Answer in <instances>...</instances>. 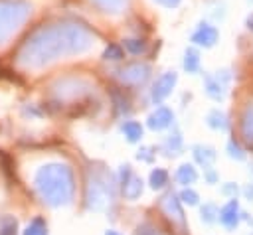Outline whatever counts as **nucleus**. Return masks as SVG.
<instances>
[{
    "label": "nucleus",
    "instance_id": "nucleus-9",
    "mask_svg": "<svg viewBox=\"0 0 253 235\" xmlns=\"http://www.w3.org/2000/svg\"><path fill=\"white\" fill-rule=\"evenodd\" d=\"M172 120H174V113L168 107H158L154 113L148 115L146 124L152 130H164V128H168L172 124Z\"/></svg>",
    "mask_w": 253,
    "mask_h": 235
},
{
    "label": "nucleus",
    "instance_id": "nucleus-33",
    "mask_svg": "<svg viewBox=\"0 0 253 235\" xmlns=\"http://www.w3.org/2000/svg\"><path fill=\"white\" fill-rule=\"evenodd\" d=\"M105 235H123V233H119V231H115V229H109V231H105Z\"/></svg>",
    "mask_w": 253,
    "mask_h": 235
},
{
    "label": "nucleus",
    "instance_id": "nucleus-29",
    "mask_svg": "<svg viewBox=\"0 0 253 235\" xmlns=\"http://www.w3.org/2000/svg\"><path fill=\"white\" fill-rule=\"evenodd\" d=\"M160 6H164V8H176L182 0H156Z\"/></svg>",
    "mask_w": 253,
    "mask_h": 235
},
{
    "label": "nucleus",
    "instance_id": "nucleus-2",
    "mask_svg": "<svg viewBox=\"0 0 253 235\" xmlns=\"http://www.w3.org/2000/svg\"><path fill=\"white\" fill-rule=\"evenodd\" d=\"M36 190L49 205H65L73 199L75 180L67 164H47L36 174Z\"/></svg>",
    "mask_w": 253,
    "mask_h": 235
},
{
    "label": "nucleus",
    "instance_id": "nucleus-5",
    "mask_svg": "<svg viewBox=\"0 0 253 235\" xmlns=\"http://www.w3.org/2000/svg\"><path fill=\"white\" fill-rule=\"evenodd\" d=\"M162 209L166 213L168 219H172L174 225L180 227V231H186V217H184V211H182V205H180V199L174 196V194H166L162 197Z\"/></svg>",
    "mask_w": 253,
    "mask_h": 235
},
{
    "label": "nucleus",
    "instance_id": "nucleus-23",
    "mask_svg": "<svg viewBox=\"0 0 253 235\" xmlns=\"http://www.w3.org/2000/svg\"><path fill=\"white\" fill-rule=\"evenodd\" d=\"M103 57H105V59H113V61H119V59H123V57H125V51H123V47H121L119 43H109V45L105 47V53H103Z\"/></svg>",
    "mask_w": 253,
    "mask_h": 235
},
{
    "label": "nucleus",
    "instance_id": "nucleus-21",
    "mask_svg": "<svg viewBox=\"0 0 253 235\" xmlns=\"http://www.w3.org/2000/svg\"><path fill=\"white\" fill-rule=\"evenodd\" d=\"M164 148H166V154H168V156L180 154V150H182V136H180V132H176L174 136L170 134V136L166 138V142H164Z\"/></svg>",
    "mask_w": 253,
    "mask_h": 235
},
{
    "label": "nucleus",
    "instance_id": "nucleus-10",
    "mask_svg": "<svg viewBox=\"0 0 253 235\" xmlns=\"http://www.w3.org/2000/svg\"><path fill=\"white\" fill-rule=\"evenodd\" d=\"M217 217L227 229H235V225L239 223V203H237V199L231 197L221 209H217Z\"/></svg>",
    "mask_w": 253,
    "mask_h": 235
},
{
    "label": "nucleus",
    "instance_id": "nucleus-20",
    "mask_svg": "<svg viewBox=\"0 0 253 235\" xmlns=\"http://www.w3.org/2000/svg\"><path fill=\"white\" fill-rule=\"evenodd\" d=\"M24 235H47V225H45V221H43L42 217H34V219L28 223Z\"/></svg>",
    "mask_w": 253,
    "mask_h": 235
},
{
    "label": "nucleus",
    "instance_id": "nucleus-27",
    "mask_svg": "<svg viewBox=\"0 0 253 235\" xmlns=\"http://www.w3.org/2000/svg\"><path fill=\"white\" fill-rule=\"evenodd\" d=\"M2 223L4 225L0 227V235H16V219L6 217Z\"/></svg>",
    "mask_w": 253,
    "mask_h": 235
},
{
    "label": "nucleus",
    "instance_id": "nucleus-13",
    "mask_svg": "<svg viewBox=\"0 0 253 235\" xmlns=\"http://www.w3.org/2000/svg\"><path fill=\"white\" fill-rule=\"evenodd\" d=\"M196 180H198V172H196V168H194L192 164H182V166L178 168V172H176V182H178V184L190 186V184H194Z\"/></svg>",
    "mask_w": 253,
    "mask_h": 235
},
{
    "label": "nucleus",
    "instance_id": "nucleus-30",
    "mask_svg": "<svg viewBox=\"0 0 253 235\" xmlns=\"http://www.w3.org/2000/svg\"><path fill=\"white\" fill-rule=\"evenodd\" d=\"M221 192L227 194V196H233V197H235V194H237V186H235V184H227V186H223Z\"/></svg>",
    "mask_w": 253,
    "mask_h": 235
},
{
    "label": "nucleus",
    "instance_id": "nucleus-31",
    "mask_svg": "<svg viewBox=\"0 0 253 235\" xmlns=\"http://www.w3.org/2000/svg\"><path fill=\"white\" fill-rule=\"evenodd\" d=\"M206 180H208L210 184H215V182H217V174H215L213 170L208 168V172H206Z\"/></svg>",
    "mask_w": 253,
    "mask_h": 235
},
{
    "label": "nucleus",
    "instance_id": "nucleus-1",
    "mask_svg": "<svg viewBox=\"0 0 253 235\" xmlns=\"http://www.w3.org/2000/svg\"><path fill=\"white\" fill-rule=\"evenodd\" d=\"M95 43V36L81 24H55L40 28L20 49V63L40 67L61 55L85 53Z\"/></svg>",
    "mask_w": 253,
    "mask_h": 235
},
{
    "label": "nucleus",
    "instance_id": "nucleus-34",
    "mask_svg": "<svg viewBox=\"0 0 253 235\" xmlns=\"http://www.w3.org/2000/svg\"><path fill=\"white\" fill-rule=\"evenodd\" d=\"M249 2H253V0H249Z\"/></svg>",
    "mask_w": 253,
    "mask_h": 235
},
{
    "label": "nucleus",
    "instance_id": "nucleus-8",
    "mask_svg": "<svg viewBox=\"0 0 253 235\" xmlns=\"http://www.w3.org/2000/svg\"><path fill=\"white\" fill-rule=\"evenodd\" d=\"M121 184H123L125 197H128V199H136L142 194V180L130 172L128 164H125L121 170Z\"/></svg>",
    "mask_w": 253,
    "mask_h": 235
},
{
    "label": "nucleus",
    "instance_id": "nucleus-11",
    "mask_svg": "<svg viewBox=\"0 0 253 235\" xmlns=\"http://www.w3.org/2000/svg\"><path fill=\"white\" fill-rule=\"evenodd\" d=\"M241 136L243 140L253 146V103L247 105V109L243 111V117H241Z\"/></svg>",
    "mask_w": 253,
    "mask_h": 235
},
{
    "label": "nucleus",
    "instance_id": "nucleus-32",
    "mask_svg": "<svg viewBox=\"0 0 253 235\" xmlns=\"http://www.w3.org/2000/svg\"><path fill=\"white\" fill-rule=\"evenodd\" d=\"M247 28H249V30H253V14L247 18Z\"/></svg>",
    "mask_w": 253,
    "mask_h": 235
},
{
    "label": "nucleus",
    "instance_id": "nucleus-18",
    "mask_svg": "<svg viewBox=\"0 0 253 235\" xmlns=\"http://www.w3.org/2000/svg\"><path fill=\"white\" fill-rule=\"evenodd\" d=\"M194 156H196V160L200 164H204V168L210 166L215 160V152L211 148H208V146H194Z\"/></svg>",
    "mask_w": 253,
    "mask_h": 235
},
{
    "label": "nucleus",
    "instance_id": "nucleus-12",
    "mask_svg": "<svg viewBox=\"0 0 253 235\" xmlns=\"http://www.w3.org/2000/svg\"><path fill=\"white\" fill-rule=\"evenodd\" d=\"M206 93H208V97H211L213 101H223L225 89H223V83H221V79H219L217 75H215V77L206 75Z\"/></svg>",
    "mask_w": 253,
    "mask_h": 235
},
{
    "label": "nucleus",
    "instance_id": "nucleus-28",
    "mask_svg": "<svg viewBox=\"0 0 253 235\" xmlns=\"http://www.w3.org/2000/svg\"><path fill=\"white\" fill-rule=\"evenodd\" d=\"M136 235H158V233L150 223H142L136 227Z\"/></svg>",
    "mask_w": 253,
    "mask_h": 235
},
{
    "label": "nucleus",
    "instance_id": "nucleus-19",
    "mask_svg": "<svg viewBox=\"0 0 253 235\" xmlns=\"http://www.w3.org/2000/svg\"><path fill=\"white\" fill-rule=\"evenodd\" d=\"M168 184V172L164 170V168H154L152 172H150V186L154 188V190H160V188H164Z\"/></svg>",
    "mask_w": 253,
    "mask_h": 235
},
{
    "label": "nucleus",
    "instance_id": "nucleus-26",
    "mask_svg": "<svg viewBox=\"0 0 253 235\" xmlns=\"http://www.w3.org/2000/svg\"><path fill=\"white\" fill-rule=\"evenodd\" d=\"M202 219H204L206 223H213V221L217 219V207H215L213 203H206V205L202 207Z\"/></svg>",
    "mask_w": 253,
    "mask_h": 235
},
{
    "label": "nucleus",
    "instance_id": "nucleus-6",
    "mask_svg": "<svg viewBox=\"0 0 253 235\" xmlns=\"http://www.w3.org/2000/svg\"><path fill=\"white\" fill-rule=\"evenodd\" d=\"M176 81H178V75H176L174 71H168V73L160 75V77L154 81L152 91H150L152 101H154V103H162V101L172 93V89H174Z\"/></svg>",
    "mask_w": 253,
    "mask_h": 235
},
{
    "label": "nucleus",
    "instance_id": "nucleus-17",
    "mask_svg": "<svg viewBox=\"0 0 253 235\" xmlns=\"http://www.w3.org/2000/svg\"><path fill=\"white\" fill-rule=\"evenodd\" d=\"M101 12H107V14H119L123 10V4L125 0H91Z\"/></svg>",
    "mask_w": 253,
    "mask_h": 235
},
{
    "label": "nucleus",
    "instance_id": "nucleus-24",
    "mask_svg": "<svg viewBox=\"0 0 253 235\" xmlns=\"http://www.w3.org/2000/svg\"><path fill=\"white\" fill-rule=\"evenodd\" d=\"M227 154H229V158L245 160V152H243V148L237 144V140H235V138H231V140L227 142Z\"/></svg>",
    "mask_w": 253,
    "mask_h": 235
},
{
    "label": "nucleus",
    "instance_id": "nucleus-4",
    "mask_svg": "<svg viewBox=\"0 0 253 235\" xmlns=\"http://www.w3.org/2000/svg\"><path fill=\"white\" fill-rule=\"evenodd\" d=\"M148 75H150V67L146 63H140V61L130 63L119 71V79L123 83H128V85H140L148 79Z\"/></svg>",
    "mask_w": 253,
    "mask_h": 235
},
{
    "label": "nucleus",
    "instance_id": "nucleus-16",
    "mask_svg": "<svg viewBox=\"0 0 253 235\" xmlns=\"http://www.w3.org/2000/svg\"><path fill=\"white\" fill-rule=\"evenodd\" d=\"M184 69L188 73H198L200 71V53L194 47H188L184 53Z\"/></svg>",
    "mask_w": 253,
    "mask_h": 235
},
{
    "label": "nucleus",
    "instance_id": "nucleus-22",
    "mask_svg": "<svg viewBox=\"0 0 253 235\" xmlns=\"http://www.w3.org/2000/svg\"><path fill=\"white\" fill-rule=\"evenodd\" d=\"M123 45H125V49L128 53H134V55H138V53H142L146 49V41L138 39V38H128V39L123 41Z\"/></svg>",
    "mask_w": 253,
    "mask_h": 235
},
{
    "label": "nucleus",
    "instance_id": "nucleus-7",
    "mask_svg": "<svg viewBox=\"0 0 253 235\" xmlns=\"http://www.w3.org/2000/svg\"><path fill=\"white\" fill-rule=\"evenodd\" d=\"M217 38H219V32L215 26L208 24V22H202L196 32L192 34V43L194 45H200V47H213L217 43Z\"/></svg>",
    "mask_w": 253,
    "mask_h": 235
},
{
    "label": "nucleus",
    "instance_id": "nucleus-14",
    "mask_svg": "<svg viewBox=\"0 0 253 235\" xmlns=\"http://www.w3.org/2000/svg\"><path fill=\"white\" fill-rule=\"evenodd\" d=\"M123 134L126 136L128 142H138L142 138V124L136 122V120H126L123 126H121Z\"/></svg>",
    "mask_w": 253,
    "mask_h": 235
},
{
    "label": "nucleus",
    "instance_id": "nucleus-15",
    "mask_svg": "<svg viewBox=\"0 0 253 235\" xmlns=\"http://www.w3.org/2000/svg\"><path fill=\"white\" fill-rule=\"evenodd\" d=\"M208 124L215 130H229V120H227V115L213 109L210 115H208Z\"/></svg>",
    "mask_w": 253,
    "mask_h": 235
},
{
    "label": "nucleus",
    "instance_id": "nucleus-25",
    "mask_svg": "<svg viewBox=\"0 0 253 235\" xmlns=\"http://www.w3.org/2000/svg\"><path fill=\"white\" fill-rule=\"evenodd\" d=\"M180 199H182L184 203H188V205H198V203H200V196H198V192H194L192 188H184L182 194H180Z\"/></svg>",
    "mask_w": 253,
    "mask_h": 235
},
{
    "label": "nucleus",
    "instance_id": "nucleus-3",
    "mask_svg": "<svg viewBox=\"0 0 253 235\" xmlns=\"http://www.w3.org/2000/svg\"><path fill=\"white\" fill-rule=\"evenodd\" d=\"M32 6L26 0H0V45L28 20Z\"/></svg>",
    "mask_w": 253,
    "mask_h": 235
}]
</instances>
